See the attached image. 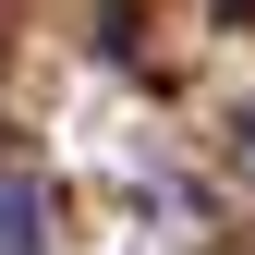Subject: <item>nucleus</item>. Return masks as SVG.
<instances>
[{"label":"nucleus","mask_w":255,"mask_h":255,"mask_svg":"<svg viewBox=\"0 0 255 255\" xmlns=\"http://www.w3.org/2000/svg\"><path fill=\"white\" fill-rule=\"evenodd\" d=\"M0 255H49V195H37V170H0Z\"/></svg>","instance_id":"1"},{"label":"nucleus","mask_w":255,"mask_h":255,"mask_svg":"<svg viewBox=\"0 0 255 255\" xmlns=\"http://www.w3.org/2000/svg\"><path fill=\"white\" fill-rule=\"evenodd\" d=\"M243 158H255V122H243Z\"/></svg>","instance_id":"2"}]
</instances>
